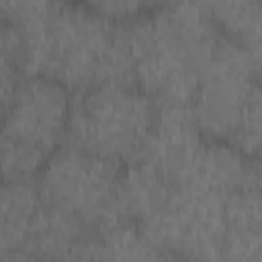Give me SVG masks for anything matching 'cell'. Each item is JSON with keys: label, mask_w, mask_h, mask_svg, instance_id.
Wrapping results in <instances>:
<instances>
[{"label": "cell", "mask_w": 262, "mask_h": 262, "mask_svg": "<svg viewBox=\"0 0 262 262\" xmlns=\"http://www.w3.org/2000/svg\"><path fill=\"white\" fill-rule=\"evenodd\" d=\"M2 20L20 33L27 76L53 78L78 92L96 84H135L125 27L88 4L4 0Z\"/></svg>", "instance_id": "1"}, {"label": "cell", "mask_w": 262, "mask_h": 262, "mask_svg": "<svg viewBox=\"0 0 262 262\" xmlns=\"http://www.w3.org/2000/svg\"><path fill=\"white\" fill-rule=\"evenodd\" d=\"M123 27L133 55L135 84L158 104H188L223 37L209 6L158 4Z\"/></svg>", "instance_id": "2"}, {"label": "cell", "mask_w": 262, "mask_h": 262, "mask_svg": "<svg viewBox=\"0 0 262 262\" xmlns=\"http://www.w3.org/2000/svg\"><path fill=\"white\" fill-rule=\"evenodd\" d=\"M158 102L137 84H96L72 102L68 139L84 151L117 164L143 158Z\"/></svg>", "instance_id": "3"}, {"label": "cell", "mask_w": 262, "mask_h": 262, "mask_svg": "<svg viewBox=\"0 0 262 262\" xmlns=\"http://www.w3.org/2000/svg\"><path fill=\"white\" fill-rule=\"evenodd\" d=\"M121 172L117 162L68 143L47 158L37 186L47 205L59 207L102 231L121 225L117 211Z\"/></svg>", "instance_id": "4"}, {"label": "cell", "mask_w": 262, "mask_h": 262, "mask_svg": "<svg viewBox=\"0 0 262 262\" xmlns=\"http://www.w3.org/2000/svg\"><path fill=\"white\" fill-rule=\"evenodd\" d=\"M223 199L201 186H178L170 201L139 227L172 258L215 262L227 233Z\"/></svg>", "instance_id": "5"}, {"label": "cell", "mask_w": 262, "mask_h": 262, "mask_svg": "<svg viewBox=\"0 0 262 262\" xmlns=\"http://www.w3.org/2000/svg\"><path fill=\"white\" fill-rule=\"evenodd\" d=\"M254 84L256 72L246 51L235 41L221 37L188 102L194 123L207 139L229 141L233 137Z\"/></svg>", "instance_id": "6"}, {"label": "cell", "mask_w": 262, "mask_h": 262, "mask_svg": "<svg viewBox=\"0 0 262 262\" xmlns=\"http://www.w3.org/2000/svg\"><path fill=\"white\" fill-rule=\"evenodd\" d=\"M70 88L53 78L27 76L4 108L2 135L53 154L68 137L72 117Z\"/></svg>", "instance_id": "7"}, {"label": "cell", "mask_w": 262, "mask_h": 262, "mask_svg": "<svg viewBox=\"0 0 262 262\" xmlns=\"http://www.w3.org/2000/svg\"><path fill=\"white\" fill-rule=\"evenodd\" d=\"M207 137L194 123L190 104H158V117L143 154L176 188L188 186L199 170Z\"/></svg>", "instance_id": "8"}, {"label": "cell", "mask_w": 262, "mask_h": 262, "mask_svg": "<svg viewBox=\"0 0 262 262\" xmlns=\"http://www.w3.org/2000/svg\"><path fill=\"white\" fill-rule=\"evenodd\" d=\"M174 184L147 160H137L127 164L121 172L117 211L121 223L141 225L151 215H156L172 196Z\"/></svg>", "instance_id": "9"}, {"label": "cell", "mask_w": 262, "mask_h": 262, "mask_svg": "<svg viewBox=\"0 0 262 262\" xmlns=\"http://www.w3.org/2000/svg\"><path fill=\"white\" fill-rule=\"evenodd\" d=\"M252 182H256L254 164L248 162V156L229 141L209 139L196 176L188 186H201L227 196L229 192Z\"/></svg>", "instance_id": "10"}, {"label": "cell", "mask_w": 262, "mask_h": 262, "mask_svg": "<svg viewBox=\"0 0 262 262\" xmlns=\"http://www.w3.org/2000/svg\"><path fill=\"white\" fill-rule=\"evenodd\" d=\"M86 227L88 225L76 215L43 203V207L33 219L23 250L37 256L43 262H53L57 256H61L82 237L88 235Z\"/></svg>", "instance_id": "11"}, {"label": "cell", "mask_w": 262, "mask_h": 262, "mask_svg": "<svg viewBox=\"0 0 262 262\" xmlns=\"http://www.w3.org/2000/svg\"><path fill=\"white\" fill-rule=\"evenodd\" d=\"M43 196L35 180H8L2 186L0 239L2 252L23 250L35 215L43 207Z\"/></svg>", "instance_id": "12"}, {"label": "cell", "mask_w": 262, "mask_h": 262, "mask_svg": "<svg viewBox=\"0 0 262 262\" xmlns=\"http://www.w3.org/2000/svg\"><path fill=\"white\" fill-rule=\"evenodd\" d=\"M100 262H172L162 248H158L139 225L121 223L100 231L98 235Z\"/></svg>", "instance_id": "13"}, {"label": "cell", "mask_w": 262, "mask_h": 262, "mask_svg": "<svg viewBox=\"0 0 262 262\" xmlns=\"http://www.w3.org/2000/svg\"><path fill=\"white\" fill-rule=\"evenodd\" d=\"M223 217L227 231L262 233V186L246 184L223 199Z\"/></svg>", "instance_id": "14"}, {"label": "cell", "mask_w": 262, "mask_h": 262, "mask_svg": "<svg viewBox=\"0 0 262 262\" xmlns=\"http://www.w3.org/2000/svg\"><path fill=\"white\" fill-rule=\"evenodd\" d=\"M51 154L29 145L25 141L2 135V174L4 182L8 180H33L43 170Z\"/></svg>", "instance_id": "15"}, {"label": "cell", "mask_w": 262, "mask_h": 262, "mask_svg": "<svg viewBox=\"0 0 262 262\" xmlns=\"http://www.w3.org/2000/svg\"><path fill=\"white\" fill-rule=\"evenodd\" d=\"M229 143L246 156H262V78L256 80Z\"/></svg>", "instance_id": "16"}, {"label": "cell", "mask_w": 262, "mask_h": 262, "mask_svg": "<svg viewBox=\"0 0 262 262\" xmlns=\"http://www.w3.org/2000/svg\"><path fill=\"white\" fill-rule=\"evenodd\" d=\"M215 262H262V233L227 231Z\"/></svg>", "instance_id": "17"}, {"label": "cell", "mask_w": 262, "mask_h": 262, "mask_svg": "<svg viewBox=\"0 0 262 262\" xmlns=\"http://www.w3.org/2000/svg\"><path fill=\"white\" fill-rule=\"evenodd\" d=\"M237 45L246 51L256 76L262 78V18L237 41Z\"/></svg>", "instance_id": "18"}, {"label": "cell", "mask_w": 262, "mask_h": 262, "mask_svg": "<svg viewBox=\"0 0 262 262\" xmlns=\"http://www.w3.org/2000/svg\"><path fill=\"white\" fill-rule=\"evenodd\" d=\"M53 262H100V248L98 237H82L76 246H72L68 252L57 256Z\"/></svg>", "instance_id": "19"}, {"label": "cell", "mask_w": 262, "mask_h": 262, "mask_svg": "<svg viewBox=\"0 0 262 262\" xmlns=\"http://www.w3.org/2000/svg\"><path fill=\"white\" fill-rule=\"evenodd\" d=\"M2 262H43V260L29 254L27 250H10V252H2Z\"/></svg>", "instance_id": "20"}, {"label": "cell", "mask_w": 262, "mask_h": 262, "mask_svg": "<svg viewBox=\"0 0 262 262\" xmlns=\"http://www.w3.org/2000/svg\"><path fill=\"white\" fill-rule=\"evenodd\" d=\"M254 178H256V182L262 186V156H258L256 162H254Z\"/></svg>", "instance_id": "21"}, {"label": "cell", "mask_w": 262, "mask_h": 262, "mask_svg": "<svg viewBox=\"0 0 262 262\" xmlns=\"http://www.w3.org/2000/svg\"><path fill=\"white\" fill-rule=\"evenodd\" d=\"M172 262H199V260H182V258H172Z\"/></svg>", "instance_id": "22"}]
</instances>
